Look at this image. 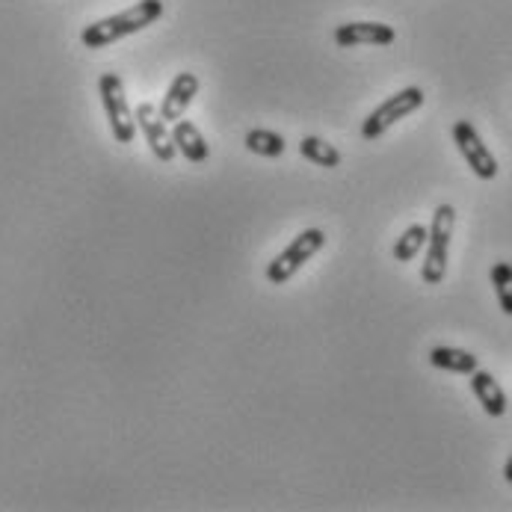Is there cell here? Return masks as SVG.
<instances>
[{
	"instance_id": "cell-8",
	"label": "cell",
	"mask_w": 512,
	"mask_h": 512,
	"mask_svg": "<svg viewBox=\"0 0 512 512\" xmlns=\"http://www.w3.org/2000/svg\"><path fill=\"white\" fill-rule=\"evenodd\" d=\"M397 39L394 27L382 21H350L335 27V42L341 48H356V45H391Z\"/></svg>"
},
{
	"instance_id": "cell-3",
	"label": "cell",
	"mask_w": 512,
	"mask_h": 512,
	"mask_svg": "<svg viewBox=\"0 0 512 512\" xmlns=\"http://www.w3.org/2000/svg\"><path fill=\"white\" fill-rule=\"evenodd\" d=\"M453 228H456V208L453 205H439L436 214H433L430 237H427V261L421 267V279L427 285H441L444 276H447Z\"/></svg>"
},
{
	"instance_id": "cell-15",
	"label": "cell",
	"mask_w": 512,
	"mask_h": 512,
	"mask_svg": "<svg viewBox=\"0 0 512 512\" xmlns=\"http://www.w3.org/2000/svg\"><path fill=\"white\" fill-rule=\"evenodd\" d=\"M246 148L252 151V154H261V157H282L285 154V137L282 134H276V131H267V128H255V131H249L246 134Z\"/></svg>"
},
{
	"instance_id": "cell-5",
	"label": "cell",
	"mask_w": 512,
	"mask_h": 512,
	"mask_svg": "<svg viewBox=\"0 0 512 512\" xmlns=\"http://www.w3.org/2000/svg\"><path fill=\"white\" fill-rule=\"evenodd\" d=\"M323 246H326V234H323L320 228H308V231L296 234L291 243H288V249H285L282 255H276V258L267 264V279H270L273 285L291 282L293 276H296V270H299L302 264H308Z\"/></svg>"
},
{
	"instance_id": "cell-14",
	"label": "cell",
	"mask_w": 512,
	"mask_h": 512,
	"mask_svg": "<svg viewBox=\"0 0 512 512\" xmlns=\"http://www.w3.org/2000/svg\"><path fill=\"white\" fill-rule=\"evenodd\" d=\"M299 151H302V157L311 160L314 166H323V169L341 166V151L335 146H329V143L320 140V137H305V140L299 143Z\"/></svg>"
},
{
	"instance_id": "cell-7",
	"label": "cell",
	"mask_w": 512,
	"mask_h": 512,
	"mask_svg": "<svg viewBox=\"0 0 512 512\" xmlns=\"http://www.w3.org/2000/svg\"><path fill=\"white\" fill-rule=\"evenodd\" d=\"M134 119H137V128L146 134V143L151 148V154L163 163H169L175 157V143H172V131H166V122L160 116V110L154 104L143 101L137 110H134Z\"/></svg>"
},
{
	"instance_id": "cell-1",
	"label": "cell",
	"mask_w": 512,
	"mask_h": 512,
	"mask_svg": "<svg viewBox=\"0 0 512 512\" xmlns=\"http://www.w3.org/2000/svg\"><path fill=\"white\" fill-rule=\"evenodd\" d=\"M160 15H163V0H140L134 6H128L125 12H116L110 18H101V21L89 24L80 33V42L89 51L107 48V45H113V42H119L125 36H134V33L151 27Z\"/></svg>"
},
{
	"instance_id": "cell-16",
	"label": "cell",
	"mask_w": 512,
	"mask_h": 512,
	"mask_svg": "<svg viewBox=\"0 0 512 512\" xmlns=\"http://www.w3.org/2000/svg\"><path fill=\"white\" fill-rule=\"evenodd\" d=\"M492 288L498 293L501 311L512 317V264L510 261H498L492 267Z\"/></svg>"
},
{
	"instance_id": "cell-9",
	"label": "cell",
	"mask_w": 512,
	"mask_h": 512,
	"mask_svg": "<svg viewBox=\"0 0 512 512\" xmlns=\"http://www.w3.org/2000/svg\"><path fill=\"white\" fill-rule=\"evenodd\" d=\"M196 92H199V77H196V74H175L172 83H169V89H166V95H163V101H160V116H163V122H178V119H184V113H187V107L193 104Z\"/></svg>"
},
{
	"instance_id": "cell-11",
	"label": "cell",
	"mask_w": 512,
	"mask_h": 512,
	"mask_svg": "<svg viewBox=\"0 0 512 512\" xmlns=\"http://www.w3.org/2000/svg\"><path fill=\"white\" fill-rule=\"evenodd\" d=\"M172 143H175V151H181L190 163H205L211 157V146L205 143L202 131L187 119L172 122Z\"/></svg>"
},
{
	"instance_id": "cell-2",
	"label": "cell",
	"mask_w": 512,
	"mask_h": 512,
	"mask_svg": "<svg viewBox=\"0 0 512 512\" xmlns=\"http://www.w3.org/2000/svg\"><path fill=\"white\" fill-rule=\"evenodd\" d=\"M98 92H101V104H104V113H107L113 140H116L119 146H131V143H134V134H137V119H134V110H131V104H128L122 77L113 72L101 74Z\"/></svg>"
},
{
	"instance_id": "cell-17",
	"label": "cell",
	"mask_w": 512,
	"mask_h": 512,
	"mask_svg": "<svg viewBox=\"0 0 512 512\" xmlns=\"http://www.w3.org/2000/svg\"><path fill=\"white\" fill-rule=\"evenodd\" d=\"M504 477H507V483H512V456L507 459V465H504Z\"/></svg>"
},
{
	"instance_id": "cell-12",
	"label": "cell",
	"mask_w": 512,
	"mask_h": 512,
	"mask_svg": "<svg viewBox=\"0 0 512 512\" xmlns=\"http://www.w3.org/2000/svg\"><path fill=\"white\" fill-rule=\"evenodd\" d=\"M430 365L447 370V373H474L480 367V359L474 353H465V350H456V347H436L430 353Z\"/></svg>"
},
{
	"instance_id": "cell-4",
	"label": "cell",
	"mask_w": 512,
	"mask_h": 512,
	"mask_svg": "<svg viewBox=\"0 0 512 512\" xmlns=\"http://www.w3.org/2000/svg\"><path fill=\"white\" fill-rule=\"evenodd\" d=\"M427 101L421 86H406L400 92H394L391 98H385L362 125V137L365 140H379L388 128H394L397 122H403L406 116H412L415 110H421Z\"/></svg>"
},
{
	"instance_id": "cell-6",
	"label": "cell",
	"mask_w": 512,
	"mask_h": 512,
	"mask_svg": "<svg viewBox=\"0 0 512 512\" xmlns=\"http://www.w3.org/2000/svg\"><path fill=\"white\" fill-rule=\"evenodd\" d=\"M453 143L459 148V154L465 157L468 169L480 181L498 178V160H495V154L489 148L483 146V140H480V134H477V128L471 122H465V119L453 122Z\"/></svg>"
},
{
	"instance_id": "cell-13",
	"label": "cell",
	"mask_w": 512,
	"mask_h": 512,
	"mask_svg": "<svg viewBox=\"0 0 512 512\" xmlns=\"http://www.w3.org/2000/svg\"><path fill=\"white\" fill-rule=\"evenodd\" d=\"M427 237H430V228H427V225H421V222L409 225V228L400 234V240L394 243V261H400V264L415 261L418 252L427 246Z\"/></svg>"
},
{
	"instance_id": "cell-10",
	"label": "cell",
	"mask_w": 512,
	"mask_h": 512,
	"mask_svg": "<svg viewBox=\"0 0 512 512\" xmlns=\"http://www.w3.org/2000/svg\"><path fill=\"white\" fill-rule=\"evenodd\" d=\"M471 391H474V397L480 400V406H483V412L489 418L507 415V394H504V388L498 385V379L489 370H480L477 367L471 373Z\"/></svg>"
}]
</instances>
